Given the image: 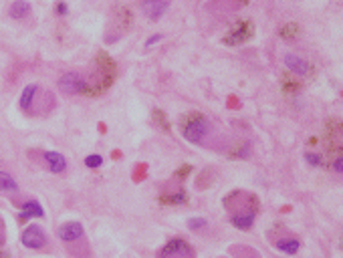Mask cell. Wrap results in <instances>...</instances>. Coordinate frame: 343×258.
Masks as SVG:
<instances>
[{
  "mask_svg": "<svg viewBox=\"0 0 343 258\" xmlns=\"http://www.w3.org/2000/svg\"><path fill=\"white\" fill-rule=\"evenodd\" d=\"M210 131H212L210 121L202 113L192 111V113L182 117V135L190 143H198V145L204 143Z\"/></svg>",
  "mask_w": 343,
  "mask_h": 258,
  "instance_id": "obj_1",
  "label": "cell"
},
{
  "mask_svg": "<svg viewBox=\"0 0 343 258\" xmlns=\"http://www.w3.org/2000/svg\"><path fill=\"white\" fill-rule=\"evenodd\" d=\"M47 242H49V238L39 224H28L20 232V244L28 250H43L47 246Z\"/></svg>",
  "mask_w": 343,
  "mask_h": 258,
  "instance_id": "obj_2",
  "label": "cell"
},
{
  "mask_svg": "<svg viewBox=\"0 0 343 258\" xmlns=\"http://www.w3.org/2000/svg\"><path fill=\"white\" fill-rule=\"evenodd\" d=\"M59 89L63 91L65 95H85L87 93V79L81 73L75 71H67L61 75L59 79Z\"/></svg>",
  "mask_w": 343,
  "mask_h": 258,
  "instance_id": "obj_3",
  "label": "cell"
},
{
  "mask_svg": "<svg viewBox=\"0 0 343 258\" xmlns=\"http://www.w3.org/2000/svg\"><path fill=\"white\" fill-rule=\"evenodd\" d=\"M158 258H194V250L182 238H172L158 250Z\"/></svg>",
  "mask_w": 343,
  "mask_h": 258,
  "instance_id": "obj_4",
  "label": "cell"
},
{
  "mask_svg": "<svg viewBox=\"0 0 343 258\" xmlns=\"http://www.w3.org/2000/svg\"><path fill=\"white\" fill-rule=\"evenodd\" d=\"M253 35H255V26H253V22L242 20V22L234 24V26L228 30V35L222 39V43L228 45V47H236V45H242V43H246V41H251Z\"/></svg>",
  "mask_w": 343,
  "mask_h": 258,
  "instance_id": "obj_5",
  "label": "cell"
},
{
  "mask_svg": "<svg viewBox=\"0 0 343 258\" xmlns=\"http://www.w3.org/2000/svg\"><path fill=\"white\" fill-rule=\"evenodd\" d=\"M41 101V87L39 85H26L20 93V99H18V105L24 113H30L35 115L37 113V103Z\"/></svg>",
  "mask_w": 343,
  "mask_h": 258,
  "instance_id": "obj_6",
  "label": "cell"
},
{
  "mask_svg": "<svg viewBox=\"0 0 343 258\" xmlns=\"http://www.w3.org/2000/svg\"><path fill=\"white\" fill-rule=\"evenodd\" d=\"M170 8V0H139V10L149 20H160Z\"/></svg>",
  "mask_w": 343,
  "mask_h": 258,
  "instance_id": "obj_7",
  "label": "cell"
},
{
  "mask_svg": "<svg viewBox=\"0 0 343 258\" xmlns=\"http://www.w3.org/2000/svg\"><path fill=\"white\" fill-rule=\"evenodd\" d=\"M43 161H45V166L49 168L51 174H65L67 172V159H65L63 153H59V151H45Z\"/></svg>",
  "mask_w": 343,
  "mask_h": 258,
  "instance_id": "obj_8",
  "label": "cell"
},
{
  "mask_svg": "<svg viewBox=\"0 0 343 258\" xmlns=\"http://www.w3.org/2000/svg\"><path fill=\"white\" fill-rule=\"evenodd\" d=\"M57 234L63 242H75V240L83 238V226L79 222H65L59 226Z\"/></svg>",
  "mask_w": 343,
  "mask_h": 258,
  "instance_id": "obj_9",
  "label": "cell"
},
{
  "mask_svg": "<svg viewBox=\"0 0 343 258\" xmlns=\"http://www.w3.org/2000/svg\"><path fill=\"white\" fill-rule=\"evenodd\" d=\"M285 64H287V69L291 73H295L297 77H307L311 73L309 63L305 59H301L299 55H293V53H287L285 55Z\"/></svg>",
  "mask_w": 343,
  "mask_h": 258,
  "instance_id": "obj_10",
  "label": "cell"
},
{
  "mask_svg": "<svg viewBox=\"0 0 343 258\" xmlns=\"http://www.w3.org/2000/svg\"><path fill=\"white\" fill-rule=\"evenodd\" d=\"M45 216V210L41 206V202L37 200H26L20 204V212H18V218L20 220H30V218H43Z\"/></svg>",
  "mask_w": 343,
  "mask_h": 258,
  "instance_id": "obj_11",
  "label": "cell"
},
{
  "mask_svg": "<svg viewBox=\"0 0 343 258\" xmlns=\"http://www.w3.org/2000/svg\"><path fill=\"white\" fill-rule=\"evenodd\" d=\"M255 216H257V212H234L230 222L238 230H251L255 224Z\"/></svg>",
  "mask_w": 343,
  "mask_h": 258,
  "instance_id": "obj_12",
  "label": "cell"
},
{
  "mask_svg": "<svg viewBox=\"0 0 343 258\" xmlns=\"http://www.w3.org/2000/svg\"><path fill=\"white\" fill-rule=\"evenodd\" d=\"M30 12H33V6H30V2H26V0H14V2L8 6V16L14 20H22V18L30 16Z\"/></svg>",
  "mask_w": 343,
  "mask_h": 258,
  "instance_id": "obj_13",
  "label": "cell"
},
{
  "mask_svg": "<svg viewBox=\"0 0 343 258\" xmlns=\"http://www.w3.org/2000/svg\"><path fill=\"white\" fill-rule=\"evenodd\" d=\"M18 184L16 180L12 178V174L4 172V170H0V192L2 194H18Z\"/></svg>",
  "mask_w": 343,
  "mask_h": 258,
  "instance_id": "obj_14",
  "label": "cell"
},
{
  "mask_svg": "<svg viewBox=\"0 0 343 258\" xmlns=\"http://www.w3.org/2000/svg\"><path fill=\"white\" fill-rule=\"evenodd\" d=\"M274 246L285 254H297L299 248H301V242L297 238H280V240L274 242Z\"/></svg>",
  "mask_w": 343,
  "mask_h": 258,
  "instance_id": "obj_15",
  "label": "cell"
},
{
  "mask_svg": "<svg viewBox=\"0 0 343 258\" xmlns=\"http://www.w3.org/2000/svg\"><path fill=\"white\" fill-rule=\"evenodd\" d=\"M188 196H186L184 190H178V192H172L170 196H162V202L164 204H186Z\"/></svg>",
  "mask_w": 343,
  "mask_h": 258,
  "instance_id": "obj_16",
  "label": "cell"
},
{
  "mask_svg": "<svg viewBox=\"0 0 343 258\" xmlns=\"http://www.w3.org/2000/svg\"><path fill=\"white\" fill-rule=\"evenodd\" d=\"M280 37H283V39H287V41H293V39H297V37H299V26H297V24H293V22L285 24L283 28H280Z\"/></svg>",
  "mask_w": 343,
  "mask_h": 258,
  "instance_id": "obj_17",
  "label": "cell"
},
{
  "mask_svg": "<svg viewBox=\"0 0 343 258\" xmlns=\"http://www.w3.org/2000/svg\"><path fill=\"white\" fill-rule=\"evenodd\" d=\"M188 226H190V230L200 232V230H204L206 226H208V220L206 218H190L188 220Z\"/></svg>",
  "mask_w": 343,
  "mask_h": 258,
  "instance_id": "obj_18",
  "label": "cell"
},
{
  "mask_svg": "<svg viewBox=\"0 0 343 258\" xmlns=\"http://www.w3.org/2000/svg\"><path fill=\"white\" fill-rule=\"evenodd\" d=\"M103 164V157L101 155H87L85 157V166L87 168H99Z\"/></svg>",
  "mask_w": 343,
  "mask_h": 258,
  "instance_id": "obj_19",
  "label": "cell"
},
{
  "mask_svg": "<svg viewBox=\"0 0 343 258\" xmlns=\"http://www.w3.org/2000/svg\"><path fill=\"white\" fill-rule=\"evenodd\" d=\"M305 159L309 161V166H321V155L315 153V151H307L305 153Z\"/></svg>",
  "mask_w": 343,
  "mask_h": 258,
  "instance_id": "obj_20",
  "label": "cell"
},
{
  "mask_svg": "<svg viewBox=\"0 0 343 258\" xmlns=\"http://www.w3.org/2000/svg\"><path fill=\"white\" fill-rule=\"evenodd\" d=\"M153 119H155V123H160V125L164 127V131H168V129H170V125H168V121H166V117H164L162 111L155 109V111H153Z\"/></svg>",
  "mask_w": 343,
  "mask_h": 258,
  "instance_id": "obj_21",
  "label": "cell"
},
{
  "mask_svg": "<svg viewBox=\"0 0 343 258\" xmlns=\"http://www.w3.org/2000/svg\"><path fill=\"white\" fill-rule=\"evenodd\" d=\"M333 170H335L337 176H341V172H343V159H341V155H337L333 159Z\"/></svg>",
  "mask_w": 343,
  "mask_h": 258,
  "instance_id": "obj_22",
  "label": "cell"
},
{
  "mask_svg": "<svg viewBox=\"0 0 343 258\" xmlns=\"http://www.w3.org/2000/svg\"><path fill=\"white\" fill-rule=\"evenodd\" d=\"M162 37H164V35H162V32H158V35H151V37H149V39L145 41V47L149 49L151 45H155V43H160V41H162Z\"/></svg>",
  "mask_w": 343,
  "mask_h": 258,
  "instance_id": "obj_23",
  "label": "cell"
},
{
  "mask_svg": "<svg viewBox=\"0 0 343 258\" xmlns=\"http://www.w3.org/2000/svg\"><path fill=\"white\" fill-rule=\"evenodd\" d=\"M55 10H57V14H59V16H65V14L69 12V8H67V4H65V2H59V4L55 6Z\"/></svg>",
  "mask_w": 343,
  "mask_h": 258,
  "instance_id": "obj_24",
  "label": "cell"
}]
</instances>
